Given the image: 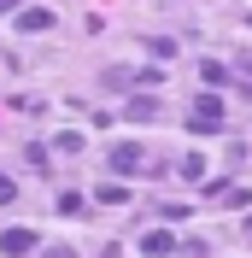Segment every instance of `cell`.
Here are the masks:
<instances>
[{"label":"cell","mask_w":252,"mask_h":258,"mask_svg":"<svg viewBox=\"0 0 252 258\" xmlns=\"http://www.w3.org/2000/svg\"><path fill=\"white\" fill-rule=\"evenodd\" d=\"M223 123V100L217 94H200L194 100V135H205V129H217Z\"/></svg>","instance_id":"obj_1"},{"label":"cell","mask_w":252,"mask_h":258,"mask_svg":"<svg viewBox=\"0 0 252 258\" xmlns=\"http://www.w3.org/2000/svg\"><path fill=\"white\" fill-rule=\"evenodd\" d=\"M141 164H147L141 141H117V147H111V170H117V176H129V170H141Z\"/></svg>","instance_id":"obj_2"},{"label":"cell","mask_w":252,"mask_h":258,"mask_svg":"<svg viewBox=\"0 0 252 258\" xmlns=\"http://www.w3.org/2000/svg\"><path fill=\"white\" fill-rule=\"evenodd\" d=\"M0 252L30 258V252H35V235H30V229H6V235H0Z\"/></svg>","instance_id":"obj_3"},{"label":"cell","mask_w":252,"mask_h":258,"mask_svg":"<svg viewBox=\"0 0 252 258\" xmlns=\"http://www.w3.org/2000/svg\"><path fill=\"white\" fill-rule=\"evenodd\" d=\"M18 30H24V35H41V30H53V12L30 6V12H18Z\"/></svg>","instance_id":"obj_4"},{"label":"cell","mask_w":252,"mask_h":258,"mask_svg":"<svg viewBox=\"0 0 252 258\" xmlns=\"http://www.w3.org/2000/svg\"><path fill=\"white\" fill-rule=\"evenodd\" d=\"M141 246H147L153 258H164V252L176 246V235H170V229H147V235H141Z\"/></svg>","instance_id":"obj_5"},{"label":"cell","mask_w":252,"mask_h":258,"mask_svg":"<svg viewBox=\"0 0 252 258\" xmlns=\"http://www.w3.org/2000/svg\"><path fill=\"white\" fill-rule=\"evenodd\" d=\"M200 82H211V88H223V82H229V71H223L217 59H205V64H200Z\"/></svg>","instance_id":"obj_6"},{"label":"cell","mask_w":252,"mask_h":258,"mask_svg":"<svg viewBox=\"0 0 252 258\" xmlns=\"http://www.w3.org/2000/svg\"><path fill=\"white\" fill-rule=\"evenodd\" d=\"M129 117H158V100L153 94H135L129 100Z\"/></svg>","instance_id":"obj_7"},{"label":"cell","mask_w":252,"mask_h":258,"mask_svg":"<svg viewBox=\"0 0 252 258\" xmlns=\"http://www.w3.org/2000/svg\"><path fill=\"white\" fill-rule=\"evenodd\" d=\"M100 200H106V206H123L129 188H123V182H106V188H100Z\"/></svg>","instance_id":"obj_8"},{"label":"cell","mask_w":252,"mask_h":258,"mask_svg":"<svg viewBox=\"0 0 252 258\" xmlns=\"http://www.w3.org/2000/svg\"><path fill=\"white\" fill-rule=\"evenodd\" d=\"M12 194H18V182H12V176H0V206H12Z\"/></svg>","instance_id":"obj_9"},{"label":"cell","mask_w":252,"mask_h":258,"mask_svg":"<svg viewBox=\"0 0 252 258\" xmlns=\"http://www.w3.org/2000/svg\"><path fill=\"white\" fill-rule=\"evenodd\" d=\"M41 258H77V252H71V246H53V252H41Z\"/></svg>","instance_id":"obj_10"},{"label":"cell","mask_w":252,"mask_h":258,"mask_svg":"<svg viewBox=\"0 0 252 258\" xmlns=\"http://www.w3.org/2000/svg\"><path fill=\"white\" fill-rule=\"evenodd\" d=\"M0 12H18V0H0Z\"/></svg>","instance_id":"obj_11"}]
</instances>
